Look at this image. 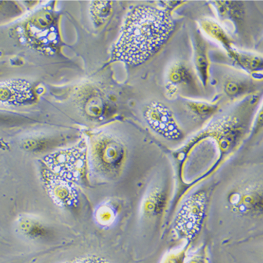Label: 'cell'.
Instances as JSON below:
<instances>
[{"label": "cell", "mask_w": 263, "mask_h": 263, "mask_svg": "<svg viewBox=\"0 0 263 263\" xmlns=\"http://www.w3.org/2000/svg\"><path fill=\"white\" fill-rule=\"evenodd\" d=\"M189 263H206L204 257L202 255H196L193 259L190 260Z\"/></svg>", "instance_id": "obj_22"}, {"label": "cell", "mask_w": 263, "mask_h": 263, "mask_svg": "<svg viewBox=\"0 0 263 263\" xmlns=\"http://www.w3.org/2000/svg\"><path fill=\"white\" fill-rule=\"evenodd\" d=\"M230 51L232 57L243 68L251 70H258L259 68H262V61L260 58L253 57V55L241 54V53L232 51V49Z\"/></svg>", "instance_id": "obj_16"}, {"label": "cell", "mask_w": 263, "mask_h": 263, "mask_svg": "<svg viewBox=\"0 0 263 263\" xmlns=\"http://www.w3.org/2000/svg\"><path fill=\"white\" fill-rule=\"evenodd\" d=\"M230 209L241 216L258 217L263 211L262 185L249 183L232 190L228 196Z\"/></svg>", "instance_id": "obj_5"}, {"label": "cell", "mask_w": 263, "mask_h": 263, "mask_svg": "<svg viewBox=\"0 0 263 263\" xmlns=\"http://www.w3.org/2000/svg\"><path fill=\"white\" fill-rule=\"evenodd\" d=\"M84 112L89 118H99L104 110L103 100L98 94H93L86 100L84 106Z\"/></svg>", "instance_id": "obj_14"}, {"label": "cell", "mask_w": 263, "mask_h": 263, "mask_svg": "<svg viewBox=\"0 0 263 263\" xmlns=\"http://www.w3.org/2000/svg\"><path fill=\"white\" fill-rule=\"evenodd\" d=\"M195 64L203 84H206L209 79V61L206 48L200 40H197L195 50Z\"/></svg>", "instance_id": "obj_12"}, {"label": "cell", "mask_w": 263, "mask_h": 263, "mask_svg": "<svg viewBox=\"0 0 263 263\" xmlns=\"http://www.w3.org/2000/svg\"><path fill=\"white\" fill-rule=\"evenodd\" d=\"M112 9V2H93L91 11L95 23L99 25L104 24L110 16Z\"/></svg>", "instance_id": "obj_13"}, {"label": "cell", "mask_w": 263, "mask_h": 263, "mask_svg": "<svg viewBox=\"0 0 263 263\" xmlns=\"http://www.w3.org/2000/svg\"><path fill=\"white\" fill-rule=\"evenodd\" d=\"M41 171L42 182L53 201L66 208L77 206L78 193L73 182L53 174L45 165Z\"/></svg>", "instance_id": "obj_6"}, {"label": "cell", "mask_w": 263, "mask_h": 263, "mask_svg": "<svg viewBox=\"0 0 263 263\" xmlns=\"http://www.w3.org/2000/svg\"><path fill=\"white\" fill-rule=\"evenodd\" d=\"M188 107L193 111V112L200 116H206V115L212 114L217 108L216 105L203 103H196V102H191L188 103Z\"/></svg>", "instance_id": "obj_18"}, {"label": "cell", "mask_w": 263, "mask_h": 263, "mask_svg": "<svg viewBox=\"0 0 263 263\" xmlns=\"http://www.w3.org/2000/svg\"><path fill=\"white\" fill-rule=\"evenodd\" d=\"M187 246L183 249L176 253H171L165 259L163 263H185L186 255H187Z\"/></svg>", "instance_id": "obj_19"}, {"label": "cell", "mask_w": 263, "mask_h": 263, "mask_svg": "<svg viewBox=\"0 0 263 263\" xmlns=\"http://www.w3.org/2000/svg\"><path fill=\"white\" fill-rule=\"evenodd\" d=\"M245 89V86L242 83L235 81H230L226 84L224 90L229 96H236L241 93Z\"/></svg>", "instance_id": "obj_21"}, {"label": "cell", "mask_w": 263, "mask_h": 263, "mask_svg": "<svg viewBox=\"0 0 263 263\" xmlns=\"http://www.w3.org/2000/svg\"><path fill=\"white\" fill-rule=\"evenodd\" d=\"M119 216L118 207L111 201L101 203L94 211L93 218L98 226L103 228L112 227Z\"/></svg>", "instance_id": "obj_11"}, {"label": "cell", "mask_w": 263, "mask_h": 263, "mask_svg": "<svg viewBox=\"0 0 263 263\" xmlns=\"http://www.w3.org/2000/svg\"><path fill=\"white\" fill-rule=\"evenodd\" d=\"M145 119L149 126L159 135L171 140L179 139L182 136L170 109L164 105L159 103L151 105L145 112Z\"/></svg>", "instance_id": "obj_8"}, {"label": "cell", "mask_w": 263, "mask_h": 263, "mask_svg": "<svg viewBox=\"0 0 263 263\" xmlns=\"http://www.w3.org/2000/svg\"><path fill=\"white\" fill-rule=\"evenodd\" d=\"M45 165L53 174L72 182L82 181L86 171V147L84 143L57 151L44 158Z\"/></svg>", "instance_id": "obj_4"}, {"label": "cell", "mask_w": 263, "mask_h": 263, "mask_svg": "<svg viewBox=\"0 0 263 263\" xmlns=\"http://www.w3.org/2000/svg\"><path fill=\"white\" fill-rule=\"evenodd\" d=\"M191 79L189 71L183 65H178L174 67L170 72V80L174 83H181L188 81Z\"/></svg>", "instance_id": "obj_17"}, {"label": "cell", "mask_w": 263, "mask_h": 263, "mask_svg": "<svg viewBox=\"0 0 263 263\" xmlns=\"http://www.w3.org/2000/svg\"><path fill=\"white\" fill-rule=\"evenodd\" d=\"M202 26L205 31L209 35L221 42L228 51L231 50V43H230L229 38L218 24L212 22V21H203Z\"/></svg>", "instance_id": "obj_15"}, {"label": "cell", "mask_w": 263, "mask_h": 263, "mask_svg": "<svg viewBox=\"0 0 263 263\" xmlns=\"http://www.w3.org/2000/svg\"><path fill=\"white\" fill-rule=\"evenodd\" d=\"M168 193L161 186L152 188L144 197L141 204L142 214L146 218H154L162 216L166 208Z\"/></svg>", "instance_id": "obj_10"}, {"label": "cell", "mask_w": 263, "mask_h": 263, "mask_svg": "<svg viewBox=\"0 0 263 263\" xmlns=\"http://www.w3.org/2000/svg\"><path fill=\"white\" fill-rule=\"evenodd\" d=\"M209 197V189L203 188L186 197L173 223L175 236L191 242L199 235L206 220Z\"/></svg>", "instance_id": "obj_3"}, {"label": "cell", "mask_w": 263, "mask_h": 263, "mask_svg": "<svg viewBox=\"0 0 263 263\" xmlns=\"http://www.w3.org/2000/svg\"><path fill=\"white\" fill-rule=\"evenodd\" d=\"M36 97L31 84L21 79L0 82V105L6 107L22 106L35 101Z\"/></svg>", "instance_id": "obj_7"}, {"label": "cell", "mask_w": 263, "mask_h": 263, "mask_svg": "<svg viewBox=\"0 0 263 263\" xmlns=\"http://www.w3.org/2000/svg\"><path fill=\"white\" fill-rule=\"evenodd\" d=\"M174 27L166 11L147 6L136 7L126 19L113 50V59L128 65L141 64L162 47Z\"/></svg>", "instance_id": "obj_1"}, {"label": "cell", "mask_w": 263, "mask_h": 263, "mask_svg": "<svg viewBox=\"0 0 263 263\" xmlns=\"http://www.w3.org/2000/svg\"><path fill=\"white\" fill-rule=\"evenodd\" d=\"M63 263H109L108 261L105 260L102 257L98 256V255H86V256L80 257L73 259L70 261Z\"/></svg>", "instance_id": "obj_20"}, {"label": "cell", "mask_w": 263, "mask_h": 263, "mask_svg": "<svg viewBox=\"0 0 263 263\" xmlns=\"http://www.w3.org/2000/svg\"><path fill=\"white\" fill-rule=\"evenodd\" d=\"M91 141V176L95 179L104 181L118 179L125 166V146L119 138L107 134H97Z\"/></svg>", "instance_id": "obj_2"}, {"label": "cell", "mask_w": 263, "mask_h": 263, "mask_svg": "<svg viewBox=\"0 0 263 263\" xmlns=\"http://www.w3.org/2000/svg\"><path fill=\"white\" fill-rule=\"evenodd\" d=\"M17 233L26 239L40 241L52 235V231L42 220L30 214L21 215L15 222Z\"/></svg>", "instance_id": "obj_9"}]
</instances>
